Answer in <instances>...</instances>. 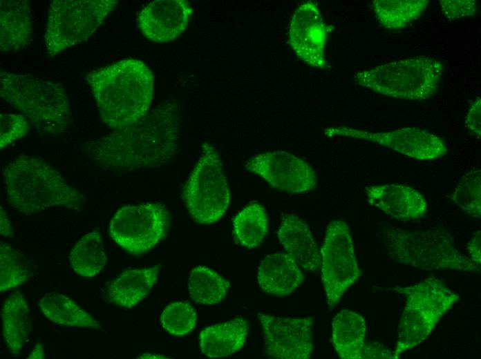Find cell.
<instances>
[{
  "label": "cell",
  "mask_w": 481,
  "mask_h": 359,
  "mask_svg": "<svg viewBox=\"0 0 481 359\" xmlns=\"http://www.w3.org/2000/svg\"><path fill=\"white\" fill-rule=\"evenodd\" d=\"M181 122L180 103L169 99L135 124L86 141L80 151L104 171L158 167L178 151Z\"/></svg>",
  "instance_id": "obj_1"
},
{
  "label": "cell",
  "mask_w": 481,
  "mask_h": 359,
  "mask_svg": "<svg viewBox=\"0 0 481 359\" xmlns=\"http://www.w3.org/2000/svg\"><path fill=\"white\" fill-rule=\"evenodd\" d=\"M86 81L102 122L113 130L133 125L150 108L154 76L141 60L129 58L88 72Z\"/></svg>",
  "instance_id": "obj_2"
},
{
  "label": "cell",
  "mask_w": 481,
  "mask_h": 359,
  "mask_svg": "<svg viewBox=\"0 0 481 359\" xmlns=\"http://www.w3.org/2000/svg\"><path fill=\"white\" fill-rule=\"evenodd\" d=\"M2 175L10 204L26 215L55 206L79 209L86 201L39 157L21 155L3 168Z\"/></svg>",
  "instance_id": "obj_3"
},
{
  "label": "cell",
  "mask_w": 481,
  "mask_h": 359,
  "mask_svg": "<svg viewBox=\"0 0 481 359\" xmlns=\"http://www.w3.org/2000/svg\"><path fill=\"white\" fill-rule=\"evenodd\" d=\"M0 96L43 133L55 135L68 127L69 100L59 83L3 71L0 73Z\"/></svg>",
  "instance_id": "obj_4"
},
{
  "label": "cell",
  "mask_w": 481,
  "mask_h": 359,
  "mask_svg": "<svg viewBox=\"0 0 481 359\" xmlns=\"http://www.w3.org/2000/svg\"><path fill=\"white\" fill-rule=\"evenodd\" d=\"M382 234L388 254L401 264L427 271H480V266L462 255L451 235L443 229L408 231L385 226Z\"/></svg>",
  "instance_id": "obj_5"
},
{
  "label": "cell",
  "mask_w": 481,
  "mask_h": 359,
  "mask_svg": "<svg viewBox=\"0 0 481 359\" xmlns=\"http://www.w3.org/2000/svg\"><path fill=\"white\" fill-rule=\"evenodd\" d=\"M393 290L406 298L393 350V359H397L426 340L460 296L433 278L408 287H396Z\"/></svg>",
  "instance_id": "obj_6"
},
{
  "label": "cell",
  "mask_w": 481,
  "mask_h": 359,
  "mask_svg": "<svg viewBox=\"0 0 481 359\" xmlns=\"http://www.w3.org/2000/svg\"><path fill=\"white\" fill-rule=\"evenodd\" d=\"M444 65L431 57H415L377 66L357 73L355 81L396 99L421 101L439 89Z\"/></svg>",
  "instance_id": "obj_7"
},
{
  "label": "cell",
  "mask_w": 481,
  "mask_h": 359,
  "mask_svg": "<svg viewBox=\"0 0 481 359\" xmlns=\"http://www.w3.org/2000/svg\"><path fill=\"white\" fill-rule=\"evenodd\" d=\"M116 0H54L48 10L45 45L48 55L86 41L115 9Z\"/></svg>",
  "instance_id": "obj_8"
},
{
  "label": "cell",
  "mask_w": 481,
  "mask_h": 359,
  "mask_svg": "<svg viewBox=\"0 0 481 359\" xmlns=\"http://www.w3.org/2000/svg\"><path fill=\"white\" fill-rule=\"evenodd\" d=\"M191 217L201 224L218 221L229 207L230 193L218 153L209 143L202 145L201 155L183 189Z\"/></svg>",
  "instance_id": "obj_9"
},
{
  "label": "cell",
  "mask_w": 481,
  "mask_h": 359,
  "mask_svg": "<svg viewBox=\"0 0 481 359\" xmlns=\"http://www.w3.org/2000/svg\"><path fill=\"white\" fill-rule=\"evenodd\" d=\"M169 222V213L161 204L127 205L113 217L109 234L127 253L140 255L165 236Z\"/></svg>",
  "instance_id": "obj_10"
},
{
  "label": "cell",
  "mask_w": 481,
  "mask_h": 359,
  "mask_svg": "<svg viewBox=\"0 0 481 359\" xmlns=\"http://www.w3.org/2000/svg\"><path fill=\"white\" fill-rule=\"evenodd\" d=\"M321 279L329 309H333L360 275L348 224L339 220L328 225L322 248Z\"/></svg>",
  "instance_id": "obj_11"
},
{
  "label": "cell",
  "mask_w": 481,
  "mask_h": 359,
  "mask_svg": "<svg viewBox=\"0 0 481 359\" xmlns=\"http://www.w3.org/2000/svg\"><path fill=\"white\" fill-rule=\"evenodd\" d=\"M258 318L269 358L308 359L312 356L314 350L312 317L283 318L258 313Z\"/></svg>",
  "instance_id": "obj_12"
},
{
  "label": "cell",
  "mask_w": 481,
  "mask_h": 359,
  "mask_svg": "<svg viewBox=\"0 0 481 359\" xmlns=\"http://www.w3.org/2000/svg\"><path fill=\"white\" fill-rule=\"evenodd\" d=\"M324 133L330 137L339 135L366 139L419 160L438 159L447 152L442 138L414 127L377 133L337 127L326 129Z\"/></svg>",
  "instance_id": "obj_13"
},
{
  "label": "cell",
  "mask_w": 481,
  "mask_h": 359,
  "mask_svg": "<svg viewBox=\"0 0 481 359\" xmlns=\"http://www.w3.org/2000/svg\"><path fill=\"white\" fill-rule=\"evenodd\" d=\"M245 167L281 191L301 193L317 186V176L312 168L303 159L285 151L259 153L249 159Z\"/></svg>",
  "instance_id": "obj_14"
},
{
  "label": "cell",
  "mask_w": 481,
  "mask_h": 359,
  "mask_svg": "<svg viewBox=\"0 0 481 359\" xmlns=\"http://www.w3.org/2000/svg\"><path fill=\"white\" fill-rule=\"evenodd\" d=\"M328 28L317 4L302 3L294 12L289 28V42L296 55L310 66L325 68L324 48Z\"/></svg>",
  "instance_id": "obj_15"
},
{
  "label": "cell",
  "mask_w": 481,
  "mask_h": 359,
  "mask_svg": "<svg viewBox=\"0 0 481 359\" xmlns=\"http://www.w3.org/2000/svg\"><path fill=\"white\" fill-rule=\"evenodd\" d=\"M192 12L185 0H155L140 11L138 27L148 39L167 43L185 30Z\"/></svg>",
  "instance_id": "obj_16"
},
{
  "label": "cell",
  "mask_w": 481,
  "mask_h": 359,
  "mask_svg": "<svg viewBox=\"0 0 481 359\" xmlns=\"http://www.w3.org/2000/svg\"><path fill=\"white\" fill-rule=\"evenodd\" d=\"M368 202L399 221L422 217L427 212L423 195L415 188L399 184L370 186L365 188Z\"/></svg>",
  "instance_id": "obj_17"
},
{
  "label": "cell",
  "mask_w": 481,
  "mask_h": 359,
  "mask_svg": "<svg viewBox=\"0 0 481 359\" xmlns=\"http://www.w3.org/2000/svg\"><path fill=\"white\" fill-rule=\"evenodd\" d=\"M279 242L300 268L306 272H318L321 255L309 226L293 214L281 216L277 231Z\"/></svg>",
  "instance_id": "obj_18"
},
{
  "label": "cell",
  "mask_w": 481,
  "mask_h": 359,
  "mask_svg": "<svg viewBox=\"0 0 481 359\" xmlns=\"http://www.w3.org/2000/svg\"><path fill=\"white\" fill-rule=\"evenodd\" d=\"M257 280L265 292L283 297L302 284L304 274L287 253L277 252L266 255L261 262Z\"/></svg>",
  "instance_id": "obj_19"
},
{
  "label": "cell",
  "mask_w": 481,
  "mask_h": 359,
  "mask_svg": "<svg viewBox=\"0 0 481 359\" xmlns=\"http://www.w3.org/2000/svg\"><path fill=\"white\" fill-rule=\"evenodd\" d=\"M32 37V14L26 0L0 1V50L16 52L28 46Z\"/></svg>",
  "instance_id": "obj_20"
},
{
  "label": "cell",
  "mask_w": 481,
  "mask_h": 359,
  "mask_svg": "<svg viewBox=\"0 0 481 359\" xmlns=\"http://www.w3.org/2000/svg\"><path fill=\"white\" fill-rule=\"evenodd\" d=\"M249 324L238 317L202 329L199 334L201 352L209 358L227 357L244 346Z\"/></svg>",
  "instance_id": "obj_21"
},
{
  "label": "cell",
  "mask_w": 481,
  "mask_h": 359,
  "mask_svg": "<svg viewBox=\"0 0 481 359\" xmlns=\"http://www.w3.org/2000/svg\"><path fill=\"white\" fill-rule=\"evenodd\" d=\"M161 266L123 271L109 287V301L122 307H133L155 287Z\"/></svg>",
  "instance_id": "obj_22"
},
{
  "label": "cell",
  "mask_w": 481,
  "mask_h": 359,
  "mask_svg": "<svg viewBox=\"0 0 481 359\" xmlns=\"http://www.w3.org/2000/svg\"><path fill=\"white\" fill-rule=\"evenodd\" d=\"M331 341L339 358L361 359L366 326L360 315L343 309L333 319Z\"/></svg>",
  "instance_id": "obj_23"
},
{
  "label": "cell",
  "mask_w": 481,
  "mask_h": 359,
  "mask_svg": "<svg viewBox=\"0 0 481 359\" xmlns=\"http://www.w3.org/2000/svg\"><path fill=\"white\" fill-rule=\"evenodd\" d=\"M29 308L23 294L16 291L2 304L1 316L3 336L10 353L17 356L30 331Z\"/></svg>",
  "instance_id": "obj_24"
},
{
  "label": "cell",
  "mask_w": 481,
  "mask_h": 359,
  "mask_svg": "<svg viewBox=\"0 0 481 359\" xmlns=\"http://www.w3.org/2000/svg\"><path fill=\"white\" fill-rule=\"evenodd\" d=\"M44 315L51 322L70 327L100 329V322L68 297L56 292L44 295L39 301Z\"/></svg>",
  "instance_id": "obj_25"
},
{
  "label": "cell",
  "mask_w": 481,
  "mask_h": 359,
  "mask_svg": "<svg viewBox=\"0 0 481 359\" xmlns=\"http://www.w3.org/2000/svg\"><path fill=\"white\" fill-rule=\"evenodd\" d=\"M106 260L99 228L82 236L69 255L73 271L84 278H92L100 272Z\"/></svg>",
  "instance_id": "obj_26"
},
{
  "label": "cell",
  "mask_w": 481,
  "mask_h": 359,
  "mask_svg": "<svg viewBox=\"0 0 481 359\" xmlns=\"http://www.w3.org/2000/svg\"><path fill=\"white\" fill-rule=\"evenodd\" d=\"M267 229L266 211L258 203L251 204L243 208L233 220L236 242L247 249L259 246L267 235Z\"/></svg>",
  "instance_id": "obj_27"
},
{
  "label": "cell",
  "mask_w": 481,
  "mask_h": 359,
  "mask_svg": "<svg viewBox=\"0 0 481 359\" xmlns=\"http://www.w3.org/2000/svg\"><path fill=\"white\" fill-rule=\"evenodd\" d=\"M428 3L427 0H375L372 5L382 26L398 30L417 19Z\"/></svg>",
  "instance_id": "obj_28"
},
{
  "label": "cell",
  "mask_w": 481,
  "mask_h": 359,
  "mask_svg": "<svg viewBox=\"0 0 481 359\" xmlns=\"http://www.w3.org/2000/svg\"><path fill=\"white\" fill-rule=\"evenodd\" d=\"M230 286L229 282L208 267L198 265L189 277L188 289L195 302L211 305L222 301Z\"/></svg>",
  "instance_id": "obj_29"
},
{
  "label": "cell",
  "mask_w": 481,
  "mask_h": 359,
  "mask_svg": "<svg viewBox=\"0 0 481 359\" xmlns=\"http://www.w3.org/2000/svg\"><path fill=\"white\" fill-rule=\"evenodd\" d=\"M30 275V264L26 256L6 242L0 244V292L14 289Z\"/></svg>",
  "instance_id": "obj_30"
},
{
  "label": "cell",
  "mask_w": 481,
  "mask_h": 359,
  "mask_svg": "<svg viewBox=\"0 0 481 359\" xmlns=\"http://www.w3.org/2000/svg\"><path fill=\"white\" fill-rule=\"evenodd\" d=\"M451 200L466 214L475 218L481 215V171L466 173L456 186Z\"/></svg>",
  "instance_id": "obj_31"
},
{
  "label": "cell",
  "mask_w": 481,
  "mask_h": 359,
  "mask_svg": "<svg viewBox=\"0 0 481 359\" xmlns=\"http://www.w3.org/2000/svg\"><path fill=\"white\" fill-rule=\"evenodd\" d=\"M162 328L174 336H182L193 331L196 323V313L187 302H176L167 305L160 316Z\"/></svg>",
  "instance_id": "obj_32"
},
{
  "label": "cell",
  "mask_w": 481,
  "mask_h": 359,
  "mask_svg": "<svg viewBox=\"0 0 481 359\" xmlns=\"http://www.w3.org/2000/svg\"><path fill=\"white\" fill-rule=\"evenodd\" d=\"M30 129L25 116L21 114H0V148L26 136Z\"/></svg>",
  "instance_id": "obj_33"
},
{
  "label": "cell",
  "mask_w": 481,
  "mask_h": 359,
  "mask_svg": "<svg viewBox=\"0 0 481 359\" xmlns=\"http://www.w3.org/2000/svg\"><path fill=\"white\" fill-rule=\"evenodd\" d=\"M440 4L443 14L449 19L472 16L477 10L476 1L472 0H441Z\"/></svg>",
  "instance_id": "obj_34"
},
{
  "label": "cell",
  "mask_w": 481,
  "mask_h": 359,
  "mask_svg": "<svg viewBox=\"0 0 481 359\" xmlns=\"http://www.w3.org/2000/svg\"><path fill=\"white\" fill-rule=\"evenodd\" d=\"M361 359H393V351L377 342H365Z\"/></svg>",
  "instance_id": "obj_35"
},
{
  "label": "cell",
  "mask_w": 481,
  "mask_h": 359,
  "mask_svg": "<svg viewBox=\"0 0 481 359\" xmlns=\"http://www.w3.org/2000/svg\"><path fill=\"white\" fill-rule=\"evenodd\" d=\"M480 98L478 97L469 110L466 125L468 128L475 135L480 136L481 113H480Z\"/></svg>",
  "instance_id": "obj_36"
},
{
  "label": "cell",
  "mask_w": 481,
  "mask_h": 359,
  "mask_svg": "<svg viewBox=\"0 0 481 359\" xmlns=\"http://www.w3.org/2000/svg\"><path fill=\"white\" fill-rule=\"evenodd\" d=\"M480 231H476L467 244V249L470 254V259L477 265L480 266Z\"/></svg>",
  "instance_id": "obj_37"
},
{
  "label": "cell",
  "mask_w": 481,
  "mask_h": 359,
  "mask_svg": "<svg viewBox=\"0 0 481 359\" xmlns=\"http://www.w3.org/2000/svg\"><path fill=\"white\" fill-rule=\"evenodd\" d=\"M0 231L3 236H10L12 233V227L6 211L1 206L0 208Z\"/></svg>",
  "instance_id": "obj_38"
},
{
  "label": "cell",
  "mask_w": 481,
  "mask_h": 359,
  "mask_svg": "<svg viewBox=\"0 0 481 359\" xmlns=\"http://www.w3.org/2000/svg\"><path fill=\"white\" fill-rule=\"evenodd\" d=\"M28 358H45L44 347L41 344H37Z\"/></svg>",
  "instance_id": "obj_39"
},
{
  "label": "cell",
  "mask_w": 481,
  "mask_h": 359,
  "mask_svg": "<svg viewBox=\"0 0 481 359\" xmlns=\"http://www.w3.org/2000/svg\"><path fill=\"white\" fill-rule=\"evenodd\" d=\"M164 358V357H161L160 355H155V354H151V353H145L141 355L140 356L138 357V358Z\"/></svg>",
  "instance_id": "obj_40"
}]
</instances>
